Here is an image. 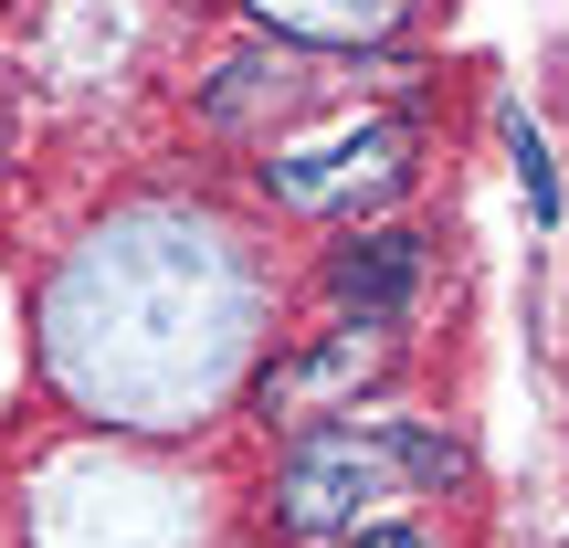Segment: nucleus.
I'll return each instance as SVG.
<instances>
[{
  "label": "nucleus",
  "instance_id": "6",
  "mask_svg": "<svg viewBox=\"0 0 569 548\" xmlns=\"http://www.w3.org/2000/svg\"><path fill=\"white\" fill-rule=\"evenodd\" d=\"M253 74H274V117H284V106H306V63H296V53L253 63ZM253 96H264V84H243V63H222V84H211V117L243 127V106H253Z\"/></svg>",
  "mask_w": 569,
  "mask_h": 548
},
{
  "label": "nucleus",
  "instance_id": "2",
  "mask_svg": "<svg viewBox=\"0 0 569 548\" xmlns=\"http://www.w3.org/2000/svg\"><path fill=\"white\" fill-rule=\"evenodd\" d=\"M411 169V127L401 117H327L306 138H274L264 148V190L284 211H359V201H390Z\"/></svg>",
  "mask_w": 569,
  "mask_h": 548
},
{
  "label": "nucleus",
  "instance_id": "5",
  "mask_svg": "<svg viewBox=\"0 0 569 548\" xmlns=\"http://www.w3.org/2000/svg\"><path fill=\"white\" fill-rule=\"evenodd\" d=\"M274 42H317V53H359V42H390L411 21V0H243Z\"/></svg>",
  "mask_w": 569,
  "mask_h": 548
},
{
  "label": "nucleus",
  "instance_id": "1",
  "mask_svg": "<svg viewBox=\"0 0 569 548\" xmlns=\"http://www.w3.org/2000/svg\"><path fill=\"white\" fill-rule=\"evenodd\" d=\"M465 475V454L443 444V432H422V422H380V411H338V422H306L296 432V454L274 465V528H296V538H338V528H359V517H380L390 496H411V486H453Z\"/></svg>",
  "mask_w": 569,
  "mask_h": 548
},
{
  "label": "nucleus",
  "instance_id": "3",
  "mask_svg": "<svg viewBox=\"0 0 569 548\" xmlns=\"http://www.w3.org/2000/svg\"><path fill=\"white\" fill-rule=\"evenodd\" d=\"M390 369V327H327L317 348H296V359H274L264 380H253V411L264 422H338V411H359V390Z\"/></svg>",
  "mask_w": 569,
  "mask_h": 548
},
{
  "label": "nucleus",
  "instance_id": "7",
  "mask_svg": "<svg viewBox=\"0 0 569 548\" xmlns=\"http://www.w3.org/2000/svg\"><path fill=\"white\" fill-rule=\"evenodd\" d=\"M507 159H517V190H528V222H559V169H549V138L528 117H507Z\"/></svg>",
  "mask_w": 569,
  "mask_h": 548
},
{
  "label": "nucleus",
  "instance_id": "8",
  "mask_svg": "<svg viewBox=\"0 0 569 548\" xmlns=\"http://www.w3.org/2000/svg\"><path fill=\"white\" fill-rule=\"evenodd\" d=\"M338 548H432L422 528H369V517H359V528H338Z\"/></svg>",
  "mask_w": 569,
  "mask_h": 548
},
{
  "label": "nucleus",
  "instance_id": "4",
  "mask_svg": "<svg viewBox=\"0 0 569 548\" xmlns=\"http://www.w3.org/2000/svg\"><path fill=\"white\" fill-rule=\"evenodd\" d=\"M411 296H422V232L411 222H369L327 253V306L348 327H401Z\"/></svg>",
  "mask_w": 569,
  "mask_h": 548
}]
</instances>
